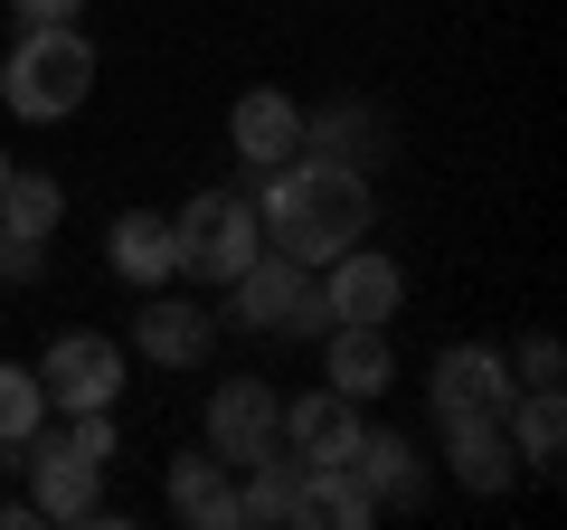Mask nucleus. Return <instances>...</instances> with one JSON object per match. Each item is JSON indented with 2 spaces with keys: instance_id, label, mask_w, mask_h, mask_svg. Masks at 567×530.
<instances>
[{
  "instance_id": "1",
  "label": "nucleus",
  "mask_w": 567,
  "mask_h": 530,
  "mask_svg": "<svg viewBox=\"0 0 567 530\" xmlns=\"http://www.w3.org/2000/svg\"><path fill=\"white\" fill-rule=\"evenodd\" d=\"M246 200H256L265 246H275V256H293V265H312V275H322L341 246H360L369 218H379V200H369V171L322 162V152H293V162L256 171V181H246Z\"/></svg>"
},
{
  "instance_id": "3",
  "label": "nucleus",
  "mask_w": 567,
  "mask_h": 530,
  "mask_svg": "<svg viewBox=\"0 0 567 530\" xmlns=\"http://www.w3.org/2000/svg\"><path fill=\"white\" fill-rule=\"evenodd\" d=\"M218 294H227V323H237V332H284V342H322V332H331L322 275L293 265V256H275V246L246 265L237 285H218Z\"/></svg>"
},
{
  "instance_id": "26",
  "label": "nucleus",
  "mask_w": 567,
  "mask_h": 530,
  "mask_svg": "<svg viewBox=\"0 0 567 530\" xmlns=\"http://www.w3.org/2000/svg\"><path fill=\"white\" fill-rule=\"evenodd\" d=\"M0 530H39V511H29V492H20V502H0Z\"/></svg>"
},
{
  "instance_id": "11",
  "label": "nucleus",
  "mask_w": 567,
  "mask_h": 530,
  "mask_svg": "<svg viewBox=\"0 0 567 530\" xmlns=\"http://www.w3.org/2000/svg\"><path fill=\"white\" fill-rule=\"evenodd\" d=\"M227 143H237L246 181H256V171H275V162H293V152H303V104L284 95V85H246L237 114H227Z\"/></svg>"
},
{
  "instance_id": "18",
  "label": "nucleus",
  "mask_w": 567,
  "mask_h": 530,
  "mask_svg": "<svg viewBox=\"0 0 567 530\" xmlns=\"http://www.w3.org/2000/svg\"><path fill=\"white\" fill-rule=\"evenodd\" d=\"M171 511H181L189 530H237V473L218 465V455H181L171 465Z\"/></svg>"
},
{
  "instance_id": "22",
  "label": "nucleus",
  "mask_w": 567,
  "mask_h": 530,
  "mask_svg": "<svg viewBox=\"0 0 567 530\" xmlns=\"http://www.w3.org/2000/svg\"><path fill=\"white\" fill-rule=\"evenodd\" d=\"M48 427V388L29 360H0V446H20V436Z\"/></svg>"
},
{
  "instance_id": "17",
  "label": "nucleus",
  "mask_w": 567,
  "mask_h": 530,
  "mask_svg": "<svg viewBox=\"0 0 567 530\" xmlns=\"http://www.w3.org/2000/svg\"><path fill=\"white\" fill-rule=\"evenodd\" d=\"M350 465H360V483L379 492V511H416V502H425V455L406 446L398 427H360Z\"/></svg>"
},
{
  "instance_id": "27",
  "label": "nucleus",
  "mask_w": 567,
  "mask_h": 530,
  "mask_svg": "<svg viewBox=\"0 0 567 530\" xmlns=\"http://www.w3.org/2000/svg\"><path fill=\"white\" fill-rule=\"evenodd\" d=\"M0 181H10V152H0Z\"/></svg>"
},
{
  "instance_id": "10",
  "label": "nucleus",
  "mask_w": 567,
  "mask_h": 530,
  "mask_svg": "<svg viewBox=\"0 0 567 530\" xmlns=\"http://www.w3.org/2000/svg\"><path fill=\"white\" fill-rule=\"evenodd\" d=\"M322 304H331V323H388V313L406 304L398 256H379V246H341V256L322 265Z\"/></svg>"
},
{
  "instance_id": "12",
  "label": "nucleus",
  "mask_w": 567,
  "mask_h": 530,
  "mask_svg": "<svg viewBox=\"0 0 567 530\" xmlns=\"http://www.w3.org/2000/svg\"><path fill=\"white\" fill-rule=\"evenodd\" d=\"M322 369H331V388L341 398H388L398 388V342H388V323H331L322 332Z\"/></svg>"
},
{
  "instance_id": "8",
  "label": "nucleus",
  "mask_w": 567,
  "mask_h": 530,
  "mask_svg": "<svg viewBox=\"0 0 567 530\" xmlns=\"http://www.w3.org/2000/svg\"><path fill=\"white\" fill-rule=\"evenodd\" d=\"M218 332H227V313H208L199 294H162V285H152V304L133 313V350L152 369H199L208 350H218Z\"/></svg>"
},
{
  "instance_id": "24",
  "label": "nucleus",
  "mask_w": 567,
  "mask_h": 530,
  "mask_svg": "<svg viewBox=\"0 0 567 530\" xmlns=\"http://www.w3.org/2000/svg\"><path fill=\"white\" fill-rule=\"evenodd\" d=\"M558 379H567L558 342H548V332H529V342H520V388H558Z\"/></svg>"
},
{
  "instance_id": "25",
  "label": "nucleus",
  "mask_w": 567,
  "mask_h": 530,
  "mask_svg": "<svg viewBox=\"0 0 567 530\" xmlns=\"http://www.w3.org/2000/svg\"><path fill=\"white\" fill-rule=\"evenodd\" d=\"M85 0H10V20L20 29H58V20H76Z\"/></svg>"
},
{
  "instance_id": "14",
  "label": "nucleus",
  "mask_w": 567,
  "mask_h": 530,
  "mask_svg": "<svg viewBox=\"0 0 567 530\" xmlns=\"http://www.w3.org/2000/svg\"><path fill=\"white\" fill-rule=\"evenodd\" d=\"M350 446H360V398L312 388V398H293V408H284V455H293V465H341Z\"/></svg>"
},
{
  "instance_id": "5",
  "label": "nucleus",
  "mask_w": 567,
  "mask_h": 530,
  "mask_svg": "<svg viewBox=\"0 0 567 530\" xmlns=\"http://www.w3.org/2000/svg\"><path fill=\"white\" fill-rule=\"evenodd\" d=\"M0 455L29 473V511H39V521H95V511H104V465L76 455L58 427L20 436V446H0Z\"/></svg>"
},
{
  "instance_id": "23",
  "label": "nucleus",
  "mask_w": 567,
  "mask_h": 530,
  "mask_svg": "<svg viewBox=\"0 0 567 530\" xmlns=\"http://www.w3.org/2000/svg\"><path fill=\"white\" fill-rule=\"evenodd\" d=\"M58 436L76 455H95V465H114L123 455V436H114V408H58Z\"/></svg>"
},
{
  "instance_id": "6",
  "label": "nucleus",
  "mask_w": 567,
  "mask_h": 530,
  "mask_svg": "<svg viewBox=\"0 0 567 530\" xmlns=\"http://www.w3.org/2000/svg\"><path fill=\"white\" fill-rule=\"evenodd\" d=\"M275 446H284V388L275 379H218L208 388V455L227 473L265 465Z\"/></svg>"
},
{
  "instance_id": "7",
  "label": "nucleus",
  "mask_w": 567,
  "mask_h": 530,
  "mask_svg": "<svg viewBox=\"0 0 567 530\" xmlns=\"http://www.w3.org/2000/svg\"><path fill=\"white\" fill-rule=\"evenodd\" d=\"M39 388H48V417L58 408H114L123 398V342L114 332H58L39 350Z\"/></svg>"
},
{
  "instance_id": "20",
  "label": "nucleus",
  "mask_w": 567,
  "mask_h": 530,
  "mask_svg": "<svg viewBox=\"0 0 567 530\" xmlns=\"http://www.w3.org/2000/svg\"><path fill=\"white\" fill-rule=\"evenodd\" d=\"M303 152H322V162H350L369 171L388 152V123L369 114V104H322V114H303Z\"/></svg>"
},
{
  "instance_id": "19",
  "label": "nucleus",
  "mask_w": 567,
  "mask_h": 530,
  "mask_svg": "<svg viewBox=\"0 0 567 530\" xmlns=\"http://www.w3.org/2000/svg\"><path fill=\"white\" fill-rule=\"evenodd\" d=\"M502 427H511V455H520L529 473H558V455H567V398L558 388H520L502 408Z\"/></svg>"
},
{
  "instance_id": "4",
  "label": "nucleus",
  "mask_w": 567,
  "mask_h": 530,
  "mask_svg": "<svg viewBox=\"0 0 567 530\" xmlns=\"http://www.w3.org/2000/svg\"><path fill=\"white\" fill-rule=\"evenodd\" d=\"M171 237H181V275H199L208 294L237 285L246 265L265 256V227H256V200H246V190H199V200L171 218Z\"/></svg>"
},
{
  "instance_id": "2",
  "label": "nucleus",
  "mask_w": 567,
  "mask_h": 530,
  "mask_svg": "<svg viewBox=\"0 0 567 530\" xmlns=\"http://www.w3.org/2000/svg\"><path fill=\"white\" fill-rule=\"evenodd\" d=\"M85 95H95V39H85L76 20L20 29V48H10V67H0V104H10L20 123H66Z\"/></svg>"
},
{
  "instance_id": "16",
  "label": "nucleus",
  "mask_w": 567,
  "mask_h": 530,
  "mask_svg": "<svg viewBox=\"0 0 567 530\" xmlns=\"http://www.w3.org/2000/svg\"><path fill=\"white\" fill-rule=\"evenodd\" d=\"M379 521V492L360 483V465H303V492H293V530H369Z\"/></svg>"
},
{
  "instance_id": "15",
  "label": "nucleus",
  "mask_w": 567,
  "mask_h": 530,
  "mask_svg": "<svg viewBox=\"0 0 567 530\" xmlns=\"http://www.w3.org/2000/svg\"><path fill=\"white\" fill-rule=\"evenodd\" d=\"M435 436H445V465H454V483H464V492H511L520 455H511L502 417H435Z\"/></svg>"
},
{
  "instance_id": "21",
  "label": "nucleus",
  "mask_w": 567,
  "mask_h": 530,
  "mask_svg": "<svg viewBox=\"0 0 567 530\" xmlns=\"http://www.w3.org/2000/svg\"><path fill=\"white\" fill-rule=\"evenodd\" d=\"M58 218H66V190L48 181V171H20L10 162V181H0V237H58Z\"/></svg>"
},
{
  "instance_id": "9",
  "label": "nucleus",
  "mask_w": 567,
  "mask_h": 530,
  "mask_svg": "<svg viewBox=\"0 0 567 530\" xmlns=\"http://www.w3.org/2000/svg\"><path fill=\"white\" fill-rule=\"evenodd\" d=\"M425 398H435V417H502L520 388H511V360L492 342H454L425 369Z\"/></svg>"
},
{
  "instance_id": "13",
  "label": "nucleus",
  "mask_w": 567,
  "mask_h": 530,
  "mask_svg": "<svg viewBox=\"0 0 567 530\" xmlns=\"http://www.w3.org/2000/svg\"><path fill=\"white\" fill-rule=\"evenodd\" d=\"M104 265H114L123 285H171V275H181V237H171V218L162 208H123L114 227H104Z\"/></svg>"
}]
</instances>
